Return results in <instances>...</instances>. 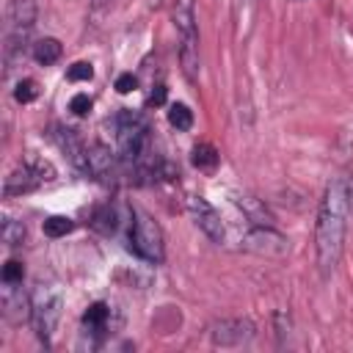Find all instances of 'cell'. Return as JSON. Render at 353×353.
Instances as JSON below:
<instances>
[{
	"mask_svg": "<svg viewBox=\"0 0 353 353\" xmlns=\"http://www.w3.org/2000/svg\"><path fill=\"white\" fill-rule=\"evenodd\" d=\"M30 52H33V61H36V63H41V66H52V63L63 55V47H61L58 39L44 36V39H39V41L33 44Z\"/></svg>",
	"mask_w": 353,
	"mask_h": 353,
	"instance_id": "cell-15",
	"label": "cell"
},
{
	"mask_svg": "<svg viewBox=\"0 0 353 353\" xmlns=\"http://www.w3.org/2000/svg\"><path fill=\"white\" fill-rule=\"evenodd\" d=\"M69 110H72L74 116H85V113L91 110V97H88V94H74V97L69 99Z\"/></svg>",
	"mask_w": 353,
	"mask_h": 353,
	"instance_id": "cell-24",
	"label": "cell"
},
{
	"mask_svg": "<svg viewBox=\"0 0 353 353\" xmlns=\"http://www.w3.org/2000/svg\"><path fill=\"white\" fill-rule=\"evenodd\" d=\"M254 3H256V0H237V17H240V14L248 17V11L254 8Z\"/></svg>",
	"mask_w": 353,
	"mask_h": 353,
	"instance_id": "cell-26",
	"label": "cell"
},
{
	"mask_svg": "<svg viewBox=\"0 0 353 353\" xmlns=\"http://www.w3.org/2000/svg\"><path fill=\"white\" fill-rule=\"evenodd\" d=\"M130 251L152 265H160L165 256V245H163V229L160 223L143 212V210H132L130 215Z\"/></svg>",
	"mask_w": 353,
	"mask_h": 353,
	"instance_id": "cell-6",
	"label": "cell"
},
{
	"mask_svg": "<svg viewBox=\"0 0 353 353\" xmlns=\"http://www.w3.org/2000/svg\"><path fill=\"white\" fill-rule=\"evenodd\" d=\"M116 130V152L124 163H141L146 143H149V121L138 110H119L113 116Z\"/></svg>",
	"mask_w": 353,
	"mask_h": 353,
	"instance_id": "cell-4",
	"label": "cell"
},
{
	"mask_svg": "<svg viewBox=\"0 0 353 353\" xmlns=\"http://www.w3.org/2000/svg\"><path fill=\"white\" fill-rule=\"evenodd\" d=\"M113 168H116L113 152H110L105 143H91V146H88V174L105 182V179L113 176Z\"/></svg>",
	"mask_w": 353,
	"mask_h": 353,
	"instance_id": "cell-12",
	"label": "cell"
},
{
	"mask_svg": "<svg viewBox=\"0 0 353 353\" xmlns=\"http://www.w3.org/2000/svg\"><path fill=\"white\" fill-rule=\"evenodd\" d=\"M36 25V0H11L6 8V63L22 61L28 36Z\"/></svg>",
	"mask_w": 353,
	"mask_h": 353,
	"instance_id": "cell-5",
	"label": "cell"
},
{
	"mask_svg": "<svg viewBox=\"0 0 353 353\" xmlns=\"http://www.w3.org/2000/svg\"><path fill=\"white\" fill-rule=\"evenodd\" d=\"M152 3H154V0H152Z\"/></svg>",
	"mask_w": 353,
	"mask_h": 353,
	"instance_id": "cell-28",
	"label": "cell"
},
{
	"mask_svg": "<svg viewBox=\"0 0 353 353\" xmlns=\"http://www.w3.org/2000/svg\"><path fill=\"white\" fill-rule=\"evenodd\" d=\"M0 234H3V243L8 245V248H17V245H22L25 243V223L22 221H17V218H3V229H0Z\"/></svg>",
	"mask_w": 353,
	"mask_h": 353,
	"instance_id": "cell-18",
	"label": "cell"
},
{
	"mask_svg": "<svg viewBox=\"0 0 353 353\" xmlns=\"http://www.w3.org/2000/svg\"><path fill=\"white\" fill-rule=\"evenodd\" d=\"M72 229H74V221L66 218V215H50V218L44 221V234H47V237H63V234H69Z\"/></svg>",
	"mask_w": 353,
	"mask_h": 353,
	"instance_id": "cell-19",
	"label": "cell"
},
{
	"mask_svg": "<svg viewBox=\"0 0 353 353\" xmlns=\"http://www.w3.org/2000/svg\"><path fill=\"white\" fill-rule=\"evenodd\" d=\"M163 99H165V88H163V85H157V91H152V97H149V102H152V105H160Z\"/></svg>",
	"mask_w": 353,
	"mask_h": 353,
	"instance_id": "cell-27",
	"label": "cell"
},
{
	"mask_svg": "<svg viewBox=\"0 0 353 353\" xmlns=\"http://www.w3.org/2000/svg\"><path fill=\"white\" fill-rule=\"evenodd\" d=\"M256 336V328L251 320L234 317V320H218L210 325V339L218 347H234V345H245Z\"/></svg>",
	"mask_w": 353,
	"mask_h": 353,
	"instance_id": "cell-9",
	"label": "cell"
},
{
	"mask_svg": "<svg viewBox=\"0 0 353 353\" xmlns=\"http://www.w3.org/2000/svg\"><path fill=\"white\" fill-rule=\"evenodd\" d=\"M168 124H171L174 130H179V132H188V130L193 127V110H190L185 102H174V105L168 108Z\"/></svg>",
	"mask_w": 353,
	"mask_h": 353,
	"instance_id": "cell-17",
	"label": "cell"
},
{
	"mask_svg": "<svg viewBox=\"0 0 353 353\" xmlns=\"http://www.w3.org/2000/svg\"><path fill=\"white\" fill-rule=\"evenodd\" d=\"M245 248L256 251V254H270V256H279L287 251V240L284 234H279L273 226H254L248 234H245Z\"/></svg>",
	"mask_w": 353,
	"mask_h": 353,
	"instance_id": "cell-11",
	"label": "cell"
},
{
	"mask_svg": "<svg viewBox=\"0 0 353 353\" xmlns=\"http://www.w3.org/2000/svg\"><path fill=\"white\" fill-rule=\"evenodd\" d=\"M232 201L240 207V212H243L254 226H273V215L268 212V207H265L259 199H254V196H248V193H232Z\"/></svg>",
	"mask_w": 353,
	"mask_h": 353,
	"instance_id": "cell-13",
	"label": "cell"
},
{
	"mask_svg": "<svg viewBox=\"0 0 353 353\" xmlns=\"http://www.w3.org/2000/svg\"><path fill=\"white\" fill-rule=\"evenodd\" d=\"M347 218H350V182L347 176H334L323 190L314 221V259L323 279H328L342 259Z\"/></svg>",
	"mask_w": 353,
	"mask_h": 353,
	"instance_id": "cell-1",
	"label": "cell"
},
{
	"mask_svg": "<svg viewBox=\"0 0 353 353\" xmlns=\"http://www.w3.org/2000/svg\"><path fill=\"white\" fill-rule=\"evenodd\" d=\"M36 97H39L36 80H19V83H17V88H14V99H17V102L28 105V102H33Z\"/></svg>",
	"mask_w": 353,
	"mask_h": 353,
	"instance_id": "cell-21",
	"label": "cell"
},
{
	"mask_svg": "<svg viewBox=\"0 0 353 353\" xmlns=\"http://www.w3.org/2000/svg\"><path fill=\"white\" fill-rule=\"evenodd\" d=\"M66 77H69V80H91V77H94V69H91V63L77 61V63H72V66H69Z\"/></svg>",
	"mask_w": 353,
	"mask_h": 353,
	"instance_id": "cell-23",
	"label": "cell"
},
{
	"mask_svg": "<svg viewBox=\"0 0 353 353\" xmlns=\"http://www.w3.org/2000/svg\"><path fill=\"white\" fill-rule=\"evenodd\" d=\"M171 19L174 28L179 33V66L182 74L196 83L199 80V69H201V58H199V25H196V0H174L171 8Z\"/></svg>",
	"mask_w": 353,
	"mask_h": 353,
	"instance_id": "cell-3",
	"label": "cell"
},
{
	"mask_svg": "<svg viewBox=\"0 0 353 353\" xmlns=\"http://www.w3.org/2000/svg\"><path fill=\"white\" fill-rule=\"evenodd\" d=\"M55 179V168L50 160L39 157V154H28L22 160L19 168H14L8 176H6V185H3V196L11 199V196H22V193H30L36 190L39 185L44 182H52Z\"/></svg>",
	"mask_w": 353,
	"mask_h": 353,
	"instance_id": "cell-7",
	"label": "cell"
},
{
	"mask_svg": "<svg viewBox=\"0 0 353 353\" xmlns=\"http://www.w3.org/2000/svg\"><path fill=\"white\" fill-rule=\"evenodd\" d=\"M190 160H193V165H196L199 171H215L221 154H218V149H215L212 143H196Z\"/></svg>",
	"mask_w": 353,
	"mask_h": 353,
	"instance_id": "cell-16",
	"label": "cell"
},
{
	"mask_svg": "<svg viewBox=\"0 0 353 353\" xmlns=\"http://www.w3.org/2000/svg\"><path fill=\"white\" fill-rule=\"evenodd\" d=\"M135 85H138V80H135L132 72H124V74L116 77V91H119V94H130Z\"/></svg>",
	"mask_w": 353,
	"mask_h": 353,
	"instance_id": "cell-25",
	"label": "cell"
},
{
	"mask_svg": "<svg viewBox=\"0 0 353 353\" xmlns=\"http://www.w3.org/2000/svg\"><path fill=\"white\" fill-rule=\"evenodd\" d=\"M22 276H25L22 262L8 259V262L3 265V284H22Z\"/></svg>",
	"mask_w": 353,
	"mask_h": 353,
	"instance_id": "cell-22",
	"label": "cell"
},
{
	"mask_svg": "<svg viewBox=\"0 0 353 353\" xmlns=\"http://www.w3.org/2000/svg\"><path fill=\"white\" fill-rule=\"evenodd\" d=\"M91 226L94 229H99V232H113L116 229V212L110 210V207H102V210H97V215H94V221H91Z\"/></svg>",
	"mask_w": 353,
	"mask_h": 353,
	"instance_id": "cell-20",
	"label": "cell"
},
{
	"mask_svg": "<svg viewBox=\"0 0 353 353\" xmlns=\"http://www.w3.org/2000/svg\"><path fill=\"white\" fill-rule=\"evenodd\" d=\"M52 130H55L52 138H55L58 149L69 157V163H72L77 171L88 174V146L80 141V135H77L72 127H63V124H55Z\"/></svg>",
	"mask_w": 353,
	"mask_h": 353,
	"instance_id": "cell-10",
	"label": "cell"
},
{
	"mask_svg": "<svg viewBox=\"0 0 353 353\" xmlns=\"http://www.w3.org/2000/svg\"><path fill=\"white\" fill-rule=\"evenodd\" d=\"M61 309H63V290L58 281H44L39 279L30 290V325L36 331V336L50 345L55 325L61 320Z\"/></svg>",
	"mask_w": 353,
	"mask_h": 353,
	"instance_id": "cell-2",
	"label": "cell"
},
{
	"mask_svg": "<svg viewBox=\"0 0 353 353\" xmlns=\"http://www.w3.org/2000/svg\"><path fill=\"white\" fill-rule=\"evenodd\" d=\"M108 323H110V306L102 303V301L91 303V306L85 309V314H83V328H85V334H88V331H91V334H105V331H108Z\"/></svg>",
	"mask_w": 353,
	"mask_h": 353,
	"instance_id": "cell-14",
	"label": "cell"
},
{
	"mask_svg": "<svg viewBox=\"0 0 353 353\" xmlns=\"http://www.w3.org/2000/svg\"><path fill=\"white\" fill-rule=\"evenodd\" d=\"M188 212H190L196 229H199L207 240H212V243H218V245L223 243V237H226L223 221H221L218 210H215L204 196H190V199H188Z\"/></svg>",
	"mask_w": 353,
	"mask_h": 353,
	"instance_id": "cell-8",
	"label": "cell"
}]
</instances>
